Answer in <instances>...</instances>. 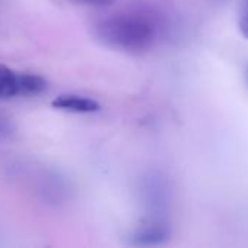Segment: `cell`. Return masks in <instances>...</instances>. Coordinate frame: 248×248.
I'll use <instances>...</instances> for the list:
<instances>
[{"label": "cell", "mask_w": 248, "mask_h": 248, "mask_svg": "<svg viewBox=\"0 0 248 248\" xmlns=\"http://www.w3.org/2000/svg\"><path fill=\"white\" fill-rule=\"evenodd\" d=\"M237 19L241 33L248 39V0H240Z\"/></svg>", "instance_id": "6"}, {"label": "cell", "mask_w": 248, "mask_h": 248, "mask_svg": "<svg viewBox=\"0 0 248 248\" xmlns=\"http://www.w3.org/2000/svg\"><path fill=\"white\" fill-rule=\"evenodd\" d=\"M48 81L32 73H19L0 64V100L16 96H36L45 92Z\"/></svg>", "instance_id": "2"}, {"label": "cell", "mask_w": 248, "mask_h": 248, "mask_svg": "<svg viewBox=\"0 0 248 248\" xmlns=\"http://www.w3.org/2000/svg\"><path fill=\"white\" fill-rule=\"evenodd\" d=\"M51 105L54 109L70 113H94L100 110V105L94 99L74 93L60 94L51 102Z\"/></svg>", "instance_id": "4"}, {"label": "cell", "mask_w": 248, "mask_h": 248, "mask_svg": "<svg viewBox=\"0 0 248 248\" xmlns=\"http://www.w3.org/2000/svg\"><path fill=\"white\" fill-rule=\"evenodd\" d=\"M15 132H16V126H15L13 121L0 112V141L10 140L15 135Z\"/></svg>", "instance_id": "5"}, {"label": "cell", "mask_w": 248, "mask_h": 248, "mask_svg": "<svg viewBox=\"0 0 248 248\" xmlns=\"http://www.w3.org/2000/svg\"><path fill=\"white\" fill-rule=\"evenodd\" d=\"M163 25L160 16L148 9H125L100 19L94 25V35L103 45L126 54L140 55L150 51Z\"/></svg>", "instance_id": "1"}, {"label": "cell", "mask_w": 248, "mask_h": 248, "mask_svg": "<svg viewBox=\"0 0 248 248\" xmlns=\"http://www.w3.org/2000/svg\"><path fill=\"white\" fill-rule=\"evenodd\" d=\"M170 240V228L160 219H150L140 225L129 237V244L135 247H154L161 246Z\"/></svg>", "instance_id": "3"}, {"label": "cell", "mask_w": 248, "mask_h": 248, "mask_svg": "<svg viewBox=\"0 0 248 248\" xmlns=\"http://www.w3.org/2000/svg\"><path fill=\"white\" fill-rule=\"evenodd\" d=\"M76 1L83 3V4H89V6H99V7L109 6V4L115 3V0H76Z\"/></svg>", "instance_id": "7"}]
</instances>
